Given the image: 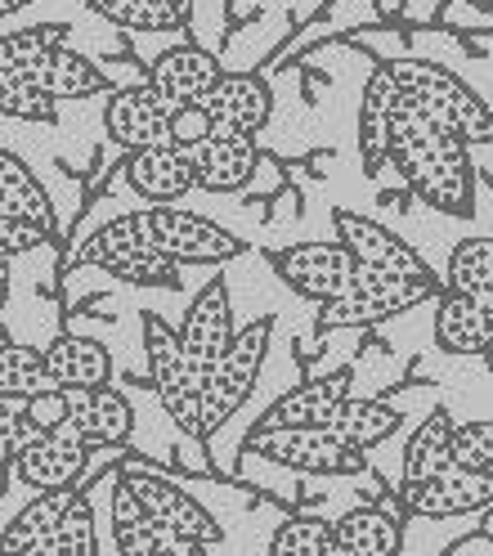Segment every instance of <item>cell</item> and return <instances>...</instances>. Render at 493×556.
Masks as SVG:
<instances>
[{"label":"cell","mask_w":493,"mask_h":556,"mask_svg":"<svg viewBox=\"0 0 493 556\" xmlns=\"http://www.w3.org/2000/svg\"><path fill=\"white\" fill-rule=\"evenodd\" d=\"M385 162H391L408 189L444 216L476 212V166L471 149L453 139L440 122H431L413 99H400L391 113V139H385Z\"/></svg>","instance_id":"obj_1"},{"label":"cell","mask_w":493,"mask_h":556,"mask_svg":"<svg viewBox=\"0 0 493 556\" xmlns=\"http://www.w3.org/2000/svg\"><path fill=\"white\" fill-rule=\"evenodd\" d=\"M385 77L395 81L404 99H413L431 122H440L453 139H463L467 149L493 144V109L448 67L427 63V59H391L381 63Z\"/></svg>","instance_id":"obj_2"},{"label":"cell","mask_w":493,"mask_h":556,"mask_svg":"<svg viewBox=\"0 0 493 556\" xmlns=\"http://www.w3.org/2000/svg\"><path fill=\"white\" fill-rule=\"evenodd\" d=\"M81 265H94L130 288H180V265L153 248L139 216H122V220H109L103 229H94L81 242V252L73 256V269H81Z\"/></svg>","instance_id":"obj_3"},{"label":"cell","mask_w":493,"mask_h":556,"mask_svg":"<svg viewBox=\"0 0 493 556\" xmlns=\"http://www.w3.org/2000/svg\"><path fill=\"white\" fill-rule=\"evenodd\" d=\"M269 337H274V319H252L246 328L233 332L225 359L211 368L206 387H202V440L216 435L246 404V395L256 391V377L269 355Z\"/></svg>","instance_id":"obj_4"},{"label":"cell","mask_w":493,"mask_h":556,"mask_svg":"<svg viewBox=\"0 0 493 556\" xmlns=\"http://www.w3.org/2000/svg\"><path fill=\"white\" fill-rule=\"evenodd\" d=\"M444 288L435 278H395V274H377V269H359L355 283H350L345 296L319 305V324L324 332H337V328H372V324H385L404 315V309L421 305L440 296Z\"/></svg>","instance_id":"obj_5"},{"label":"cell","mask_w":493,"mask_h":556,"mask_svg":"<svg viewBox=\"0 0 493 556\" xmlns=\"http://www.w3.org/2000/svg\"><path fill=\"white\" fill-rule=\"evenodd\" d=\"M139 324H144L149 381H153V391H157L166 417L185 435L202 440V377L189 368V359L180 351V337H175V328L162 315H153V309Z\"/></svg>","instance_id":"obj_6"},{"label":"cell","mask_w":493,"mask_h":556,"mask_svg":"<svg viewBox=\"0 0 493 556\" xmlns=\"http://www.w3.org/2000/svg\"><path fill=\"white\" fill-rule=\"evenodd\" d=\"M117 484L122 490H130V498L144 507V516L153 520L157 530H166V534H180V539H193V543H220L225 539V530H220V520L211 516L189 490H180L170 476H162V471H153L149 463H139V458H130V463H122V471H117Z\"/></svg>","instance_id":"obj_7"},{"label":"cell","mask_w":493,"mask_h":556,"mask_svg":"<svg viewBox=\"0 0 493 556\" xmlns=\"http://www.w3.org/2000/svg\"><path fill=\"white\" fill-rule=\"evenodd\" d=\"M135 216L153 248L175 265H225L246 252V242L238 233H229L225 225L206 220L198 212H185V206H144Z\"/></svg>","instance_id":"obj_8"},{"label":"cell","mask_w":493,"mask_h":556,"mask_svg":"<svg viewBox=\"0 0 493 556\" xmlns=\"http://www.w3.org/2000/svg\"><path fill=\"white\" fill-rule=\"evenodd\" d=\"M246 454L278 463L288 471H305V476H359L364 471V454L341 444L332 431H252L246 435Z\"/></svg>","instance_id":"obj_9"},{"label":"cell","mask_w":493,"mask_h":556,"mask_svg":"<svg viewBox=\"0 0 493 556\" xmlns=\"http://www.w3.org/2000/svg\"><path fill=\"white\" fill-rule=\"evenodd\" d=\"M269 265L296 296H305L314 305H328V301L345 296L350 283H355V274H359L355 256H350L341 242H296V248L269 252Z\"/></svg>","instance_id":"obj_10"},{"label":"cell","mask_w":493,"mask_h":556,"mask_svg":"<svg viewBox=\"0 0 493 556\" xmlns=\"http://www.w3.org/2000/svg\"><path fill=\"white\" fill-rule=\"evenodd\" d=\"M233 305H229V288H225V278H211V283L193 296L189 305V315L185 324L175 328V337H180V351L189 359V368L202 377V387H206V377L211 368H216L229 351V341H233Z\"/></svg>","instance_id":"obj_11"},{"label":"cell","mask_w":493,"mask_h":556,"mask_svg":"<svg viewBox=\"0 0 493 556\" xmlns=\"http://www.w3.org/2000/svg\"><path fill=\"white\" fill-rule=\"evenodd\" d=\"M332 229H337V242L355 256L359 269L395 274V278H435L427 269V261H421L395 229H385L359 212H332Z\"/></svg>","instance_id":"obj_12"},{"label":"cell","mask_w":493,"mask_h":556,"mask_svg":"<svg viewBox=\"0 0 493 556\" xmlns=\"http://www.w3.org/2000/svg\"><path fill=\"white\" fill-rule=\"evenodd\" d=\"M355 395V372L337 368L328 377L301 381L296 391L278 395L269 404V413L256 422V431H328V422L337 417V408Z\"/></svg>","instance_id":"obj_13"},{"label":"cell","mask_w":493,"mask_h":556,"mask_svg":"<svg viewBox=\"0 0 493 556\" xmlns=\"http://www.w3.org/2000/svg\"><path fill=\"white\" fill-rule=\"evenodd\" d=\"M86 463H90V444L73 427H59L50 435H37L14 458V480L23 490H37V494L77 490Z\"/></svg>","instance_id":"obj_14"},{"label":"cell","mask_w":493,"mask_h":556,"mask_svg":"<svg viewBox=\"0 0 493 556\" xmlns=\"http://www.w3.org/2000/svg\"><path fill=\"white\" fill-rule=\"evenodd\" d=\"M220 77H225L220 59L211 54V50H202V46H189L185 41V46L162 50L153 59L144 81H149V90L166 103V109L175 113V109H193V103H202Z\"/></svg>","instance_id":"obj_15"},{"label":"cell","mask_w":493,"mask_h":556,"mask_svg":"<svg viewBox=\"0 0 493 556\" xmlns=\"http://www.w3.org/2000/svg\"><path fill=\"white\" fill-rule=\"evenodd\" d=\"M166 122H170V109L149 90V81L144 86H117L109 99H103V135H109L122 153L166 144Z\"/></svg>","instance_id":"obj_16"},{"label":"cell","mask_w":493,"mask_h":556,"mask_svg":"<svg viewBox=\"0 0 493 556\" xmlns=\"http://www.w3.org/2000/svg\"><path fill=\"white\" fill-rule=\"evenodd\" d=\"M400 498L413 516L427 520H448V516H471L493 507V471H463L453 467L435 480H417V484H400Z\"/></svg>","instance_id":"obj_17"},{"label":"cell","mask_w":493,"mask_h":556,"mask_svg":"<svg viewBox=\"0 0 493 556\" xmlns=\"http://www.w3.org/2000/svg\"><path fill=\"white\" fill-rule=\"evenodd\" d=\"M202 109L216 122V135L256 139V130H265L274 117V90L256 73H225L202 99Z\"/></svg>","instance_id":"obj_18"},{"label":"cell","mask_w":493,"mask_h":556,"mask_svg":"<svg viewBox=\"0 0 493 556\" xmlns=\"http://www.w3.org/2000/svg\"><path fill=\"white\" fill-rule=\"evenodd\" d=\"M122 170H126V185L144 198L149 206H180V198H189L198 189L193 157L185 149H170V144H153V149L126 153Z\"/></svg>","instance_id":"obj_19"},{"label":"cell","mask_w":493,"mask_h":556,"mask_svg":"<svg viewBox=\"0 0 493 556\" xmlns=\"http://www.w3.org/2000/svg\"><path fill=\"white\" fill-rule=\"evenodd\" d=\"M67 427H73L90 448H117L135 435V408L122 391H67Z\"/></svg>","instance_id":"obj_20"},{"label":"cell","mask_w":493,"mask_h":556,"mask_svg":"<svg viewBox=\"0 0 493 556\" xmlns=\"http://www.w3.org/2000/svg\"><path fill=\"white\" fill-rule=\"evenodd\" d=\"M46 372L54 391H99L113 377V355L109 345L94 337H73L63 332L46 345Z\"/></svg>","instance_id":"obj_21"},{"label":"cell","mask_w":493,"mask_h":556,"mask_svg":"<svg viewBox=\"0 0 493 556\" xmlns=\"http://www.w3.org/2000/svg\"><path fill=\"white\" fill-rule=\"evenodd\" d=\"M193 180L202 193H238L256 176V139L246 135H211L193 153Z\"/></svg>","instance_id":"obj_22"},{"label":"cell","mask_w":493,"mask_h":556,"mask_svg":"<svg viewBox=\"0 0 493 556\" xmlns=\"http://www.w3.org/2000/svg\"><path fill=\"white\" fill-rule=\"evenodd\" d=\"M435 345L444 355H484L493 345V309L467 296H435Z\"/></svg>","instance_id":"obj_23"},{"label":"cell","mask_w":493,"mask_h":556,"mask_svg":"<svg viewBox=\"0 0 493 556\" xmlns=\"http://www.w3.org/2000/svg\"><path fill=\"white\" fill-rule=\"evenodd\" d=\"M337 556H400L404 526L385 507H350L332 520Z\"/></svg>","instance_id":"obj_24"},{"label":"cell","mask_w":493,"mask_h":556,"mask_svg":"<svg viewBox=\"0 0 493 556\" xmlns=\"http://www.w3.org/2000/svg\"><path fill=\"white\" fill-rule=\"evenodd\" d=\"M31 86H37L41 94H50L54 103L94 99V94H113V90H117L81 50H67V46H59V50L37 67V73H31Z\"/></svg>","instance_id":"obj_25"},{"label":"cell","mask_w":493,"mask_h":556,"mask_svg":"<svg viewBox=\"0 0 493 556\" xmlns=\"http://www.w3.org/2000/svg\"><path fill=\"white\" fill-rule=\"evenodd\" d=\"M400 90L395 81L385 77V67L368 77L364 86V99H359V157H364V170L377 176L385 166V139H391V113L400 109Z\"/></svg>","instance_id":"obj_26"},{"label":"cell","mask_w":493,"mask_h":556,"mask_svg":"<svg viewBox=\"0 0 493 556\" xmlns=\"http://www.w3.org/2000/svg\"><path fill=\"white\" fill-rule=\"evenodd\" d=\"M0 198H5L14 220H27L31 229H41L46 238H54L50 193H46V185L37 176H31V166L10 149H0Z\"/></svg>","instance_id":"obj_27"},{"label":"cell","mask_w":493,"mask_h":556,"mask_svg":"<svg viewBox=\"0 0 493 556\" xmlns=\"http://www.w3.org/2000/svg\"><path fill=\"white\" fill-rule=\"evenodd\" d=\"M400 422H404V417H400L395 404L350 395V400L337 408V417L328 422V431H332L341 444L355 448V454H368V448H377L381 440H391V435L400 431Z\"/></svg>","instance_id":"obj_28"},{"label":"cell","mask_w":493,"mask_h":556,"mask_svg":"<svg viewBox=\"0 0 493 556\" xmlns=\"http://www.w3.org/2000/svg\"><path fill=\"white\" fill-rule=\"evenodd\" d=\"M73 503H77V490L37 494V498H31V503L10 520L5 530H0V556H23V552H31V547L50 543Z\"/></svg>","instance_id":"obj_29"},{"label":"cell","mask_w":493,"mask_h":556,"mask_svg":"<svg viewBox=\"0 0 493 556\" xmlns=\"http://www.w3.org/2000/svg\"><path fill=\"white\" fill-rule=\"evenodd\" d=\"M453 431L457 422L448 417V408H431L427 422H421L404 448V484L417 480H435L444 471H453Z\"/></svg>","instance_id":"obj_30"},{"label":"cell","mask_w":493,"mask_h":556,"mask_svg":"<svg viewBox=\"0 0 493 556\" xmlns=\"http://www.w3.org/2000/svg\"><path fill=\"white\" fill-rule=\"evenodd\" d=\"M444 292L467 296V301H480V305L493 301V238H489V233L463 238V242H457V248L448 252Z\"/></svg>","instance_id":"obj_31"},{"label":"cell","mask_w":493,"mask_h":556,"mask_svg":"<svg viewBox=\"0 0 493 556\" xmlns=\"http://www.w3.org/2000/svg\"><path fill=\"white\" fill-rule=\"evenodd\" d=\"M46 391H54L50 372H46V351H37V345H18V341L0 345V404L23 408L27 400H37Z\"/></svg>","instance_id":"obj_32"},{"label":"cell","mask_w":493,"mask_h":556,"mask_svg":"<svg viewBox=\"0 0 493 556\" xmlns=\"http://www.w3.org/2000/svg\"><path fill=\"white\" fill-rule=\"evenodd\" d=\"M59 46H67L63 23H31L23 31H10L0 37V77H31Z\"/></svg>","instance_id":"obj_33"},{"label":"cell","mask_w":493,"mask_h":556,"mask_svg":"<svg viewBox=\"0 0 493 556\" xmlns=\"http://www.w3.org/2000/svg\"><path fill=\"white\" fill-rule=\"evenodd\" d=\"M86 10L126 31H180L189 23L170 0H86Z\"/></svg>","instance_id":"obj_34"},{"label":"cell","mask_w":493,"mask_h":556,"mask_svg":"<svg viewBox=\"0 0 493 556\" xmlns=\"http://www.w3.org/2000/svg\"><path fill=\"white\" fill-rule=\"evenodd\" d=\"M269 556H337L332 520L324 516H288L269 534Z\"/></svg>","instance_id":"obj_35"},{"label":"cell","mask_w":493,"mask_h":556,"mask_svg":"<svg viewBox=\"0 0 493 556\" xmlns=\"http://www.w3.org/2000/svg\"><path fill=\"white\" fill-rule=\"evenodd\" d=\"M113 543L117 556H157V526L122 484L113 490Z\"/></svg>","instance_id":"obj_36"},{"label":"cell","mask_w":493,"mask_h":556,"mask_svg":"<svg viewBox=\"0 0 493 556\" xmlns=\"http://www.w3.org/2000/svg\"><path fill=\"white\" fill-rule=\"evenodd\" d=\"M0 117L50 126L59 117V103L31 86V77H0Z\"/></svg>","instance_id":"obj_37"},{"label":"cell","mask_w":493,"mask_h":556,"mask_svg":"<svg viewBox=\"0 0 493 556\" xmlns=\"http://www.w3.org/2000/svg\"><path fill=\"white\" fill-rule=\"evenodd\" d=\"M54 552L59 556H99V530H94V507L86 494H77V503L67 507L63 526L54 530Z\"/></svg>","instance_id":"obj_38"},{"label":"cell","mask_w":493,"mask_h":556,"mask_svg":"<svg viewBox=\"0 0 493 556\" xmlns=\"http://www.w3.org/2000/svg\"><path fill=\"white\" fill-rule=\"evenodd\" d=\"M453 467H463V471H493V417L463 422L453 431Z\"/></svg>","instance_id":"obj_39"},{"label":"cell","mask_w":493,"mask_h":556,"mask_svg":"<svg viewBox=\"0 0 493 556\" xmlns=\"http://www.w3.org/2000/svg\"><path fill=\"white\" fill-rule=\"evenodd\" d=\"M211 135H216V122H211V113L202 109V103H193V109H175L170 122H166V144L170 149H185V153H193L198 144H206Z\"/></svg>","instance_id":"obj_40"},{"label":"cell","mask_w":493,"mask_h":556,"mask_svg":"<svg viewBox=\"0 0 493 556\" xmlns=\"http://www.w3.org/2000/svg\"><path fill=\"white\" fill-rule=\"evenodd\" d=\"M41 431L37 427H31L27 422V417H23V408H10V404H0V467H14V458L23 454V448L31 444V440H37Z\"/></svg>","instance_id":"obj_41"},{"label":"cell","mask_w":493,"mask_h":556,"mask_svg":"<svg viewBox=\"0 0 493 556\" xmlns=\"http://www.w3.org/2000/svg\"><path fill=\"white\" fill-rule=\"evenodd\" d=\"M23 417H27V422L37 427L41 435L67 427V391H46V395H37V400H27V404H23Z\"/></svg>","instance_id":"obj_42"},{"label":"cell","mask_w":493,"mask_h":556,"mask_svg":"<svg viewBox=\"0 0 493 556\" xmlns=\"http://www.w3.org/2000/svg\"><path fill=\"white\" fill-rule=\"evenodd\" d=\"M41 242H50L41 229H31L27 220H14V216H0V261L27 256L31 248H41Z\"/></svg>","instance_id":"obj_43"},{"label":"cell","mask_w":493,"mask_h":556,"mask_svg":"<svg viewBox=\"0 0 493 556\" xmlns=\"http://www.w3.org/2000/svg\"><path fill=\"white\" fill-rule=\"evenodd\" d=\"M157 556H206V547L193 543V539H180V534L157 530Z\"/></svg>","instance_id":"obj_44"},{"label":"cell","mask_w":493,"mask_h":556,"mask_svg":"<svg viewBox=\"0 0 493 556\" xmlns=\"http://www.w3.org/2000/svg\"><path fill=\"white\" fill-rule=\"evenodd\" d=\"M31 5V0H0V18H10V14H23Z\"/></svg>","instance_id":"obj_45"},{"label":"cell","mask_w":493,"mask_h":556,"mask_svg":"<svg viewBox=\"0 0 493 556\" xmlns=\"http://www.w3.org/2000/svg\"><path fill=\"white\" fill-rule=\"evenodd\" d=\"M23 556H59V552H54V539H50V543H41V547H31V552H23Z\"/></svg>","instance_id":"obj_46"},{"label":"cell","mask_w":493,"mask_h":556,"mask_svg":"<svg viewBox=\"0 0 493 556\" xmlns=\"http://www.w3.org/2000/svg\"><path fill=\"white\" fill-rule=\"evenodd\" d=\"M170 5H175V10H180V14H185V18H189V14H193V0H170Z\"/></svg>","instance_id":"obj_47"},{"label":"cell","mask_w":493,"mask_h":556,"mask_svg":"<svg viewBox=\"0 0 493 556\" xmlns=\"http://www.w3.org/2000/svg\"><path fill=\"white\" fill-rule=\"evenodd\" d=\"M0 305H5V265H0Z\"/></svg>","instance_id":"obj_48"},{"label":"cell","mask_w":493,"mask_h":556,"mask_svg":"<svg viewBox=\"0 0 493 556\" xmlns=\"http://www.w3.org/2000/svg\"><path fill=\"white\" fill-rule=\"evenodd\" d=\"M467 5H476V10H493V0H467Z\"/></svg>","instance_id":"obj_49"},{"label":"cell","mask_w":493,"mask_h":556,"mask_svg":"<svg viewBox=\"0 0 493 556\" xmlns=\"http://www.w3.org/2000/svg\"><path fill=\"white\" fill-rule=\"evenodd\" d=\"M480 359H484V368H489V372H493V345H489V351H484V355H480Z\"/></svg>","instance_id":"obj_50"},{"label":"cell","mask_w":493,"mask_h":556,"mask_svg":"<svg viewBox=\"0 0 493 556\" xmlns=\"http://www.w3.org/2000/svg\"><path fill=\"white\" fill-rule=\"evenodd\" d=\"M0 216H10V206H5V198H0Z\"/></svg>","instance_id":"obj_51"},{"label":"cell","mask_w":493,"mask_h":556,"mask_svg":"<svg viewBox=\"0 0 493 556\" xmlns=\"http://www.w3.org/2000/svg\"><path fill=\"white\" fill-rule=\"evenodd\" d=\"M489 309H493V301H489Z\"/></svg>","instance_id":"obj_52"}]
</instances>
